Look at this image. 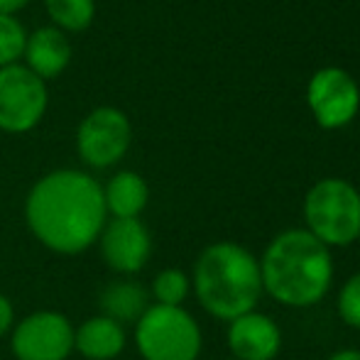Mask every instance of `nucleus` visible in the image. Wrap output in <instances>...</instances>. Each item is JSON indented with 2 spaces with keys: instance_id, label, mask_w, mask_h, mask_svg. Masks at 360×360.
Here are the masks:
<instances>
[{
  "instance_id": "obj_2",
  "label": "nucleus",
  "mask_w": 360,
  "mask_h": 360,
  "mask_svg": "<svg viewBox=\"0 0 360 360\" xmlns=\"http://www.w3.org/2000/svg\"><path fill=\"white\" fill-rule=\"evenodd\" d=\"M262 289L287 307H314L333 280L331 250L307 228H292L267 245L260 260Z\"/></svg>"
},
{
  "instance_id": "obj_7",
  "label": "nucleus",
  "mask_w": 360,
  "mask_h": 360,
  "mask_svg": "<svg viewBox=\"0 0 360 360\" xmlns=\"http://www.w3.org/2000/svg\"><path fill=\"white\" fill-rule=\"evenodd\" d=\"M133 140L128 115L113 105L94 108L76 130V152L94 169L118 165Z\"/></svg>"
},
{
  "instance_id": "obj_22",
  "label": "nucleus",
  "mask_w": 360,
  "mask_h": 360,
  "mask_svg": "<svg viewBox=\"0 0 360 360\" xmlns=\"http://www.w3.org/2000/svg\"><path fill=\"white\" fill-rule=\"evenodd\" d=\"M328 360H360V351H353V348H346V351L333 353Z\"/></svg>"
},
{
  "instance_id": "obj_14",
  "label": "nucleus",
  "mask_w": 360,
  "mask_h": 360,
  "mask_svg": "<svg viewBox=\"0 0 360 360\" xmlns=\"http://www.w3.org/2000/svg\"><path fill=\"white\" fill-rule=\"evenodd\" d=\"M98 307L103 316L118 321L120 326L125 323H138L140 316L152 307L150 292L133 280H115L105 285L98 294Z\"/></svg>"
},
{
  "instance_id": "obj_1",
  "label": "nucleus",
  "mask_w": 360,
  "mask_h": 360,
  "mask_svg": "<svg viewBox=\"0 0 360 360\" xmlns=\"http://www.w3.org/2000/svg\"><path fill=\"white\" fill-rule=\"evenodd\" d=\"M25 221L47 250L79 255L98 243L108 221L103 186L81 169L49 172L30 189Z\"/></svg>"
},
{
  "instance_id": "obj_11",
  "label": "nucleus",
  "mask_w": 360,
  "mask_h": 360,
  "mask_svg": "<svg viewBox=\"0 0 360 360\" xmlns=\"http://www.w3.org/2000/svg\"><path fill=\"white\" fill-rule=\"evenodd\" d=\"M228 348L236 360H275L282 348V331L270 316L248 311L228 326Z\"/></svg>"
},
{
  "instance_id": "obj_10",
  "label": "nucleus",
  "mask_w": 360,
  "mask_h": 360,
  "mask_svg": "<svg viewBox=\"0 0 360 360\" xmlns=\"http://www.w3.org/2000/svg\"><path fill=\"white\" fill-rule=\"evenodd\" d=\"M105 265L118 275H135L152 255V236L140 218H110L98 236Z\"/></svg>"
},
{
  "instance_id": "obj_15",
  "label": "nucleus",
  "mask_w": 360,
  "mask_h": 360,
  "mask_svg": "<svg viewBox=\"0 0 360 360\" xmlns=\"http://www.w3.org/2000/svg\"><path fill=\"white\" fill-rule=\"evenodd\" d=\"M147 201L150 189L138 172H118L103 186L105 214L113 218H140Z\"/></svg>"
},
{
  "instance_id": "obj_23",
  "label": "nucleus",
  "mask_w": 360,
  "mask_h": 360,
  "mask_svg": "<svg viewBox=\"0 0 360 360\" xmlns=\"http://www.w3.org/2000/svg\"><path fill=\"white\" fill-rule=\"evenodd\" d=\"M233 360H236V358H233Z\"/></svg>"
},
{
  "instance_id": "obj_21",
  "label": "nucleus",
  "mask_w": 360,
  "mask_h": 360,
  "mask_svg": "<svg viewBox=\"0 0 360 360\" xmlns=\"http://www.w3.org/2000/svg\"><path fill=\"white\" fill-rule=\"evenodd\" d=\"M30 0H0V15H15L18 10H22Z\"/></svg>"
},
{
  "instance_id": "obj_19",
  "label": "nucleus",
  "mask_w": 360,
  "mask_h": 360,
  "mask_svg": "<svg viewBox=\"0 0 360 360\" xmlns=\"http://www.w3.org/2000/svg\"><path fill=\"white\" fill-rule=\"evenodd\" d=\"M338 316L353 328H360V272L351 277L343 285L341 294H338Z\"/></svg>"
},
{
  "instance_id": "obj_4",
  "label": "nucleus",
  "mask_w": 360,
  "mask_h": 360,
  "mask_svg": "<svg viewBox=\"0 0 360 360\" xmlns=\"http://www.w3.org/2000/svg\"><path fill=\"white\" fill-rule=\"evenodd\" d=\"M307 231L326 248L351 245L360 238V191L346 179H321L304 199Z\"/></svg>"
},
{
  "instance_id": "obj_20",
  "label": "nucleus",
  "mask_w": 360,
  "mask_h": 360,
  "mask_svg": "<svg viewBox=\"0 0 360 360\" xmlns=\"http://www.w3.org/2000/svg\"><path fill=\"white\" fill-rule=\"evenodd\" d=\"M15 326V307L5 294H0V338L8 336Z\"/></svg>"
},
{
  "instance_id": "obj_6",
  "label": "nucleus",
  "mask_w": 360,
  "mask_h": 360,
  "mask_svg": "<svg viewBox=\"0 0 360 360\" xmlns=\"http://www.w3.org/2000/svg\"><path fill=\"white\" fill-rule=\"evenodd\" d=\"M47 84L25 64L0 69V130L30 133L47 110Z\"/></svg>"
},
{
  "instance_id": "obj_13",
  "label": "nucleus",
  "mask_w": 360,
  "mask_h": 360,
  "mask_svg": "<svg viewBox=\"0 0 360 360\" xmlns=\"http://www.w3.org/2000/svg\"><path fill=\"white\" fill-rule=\"evenodd\" d=\"M125 326L103 316L86 319L74 328V351H79L86 360H113L125 351Z\"/></svg>"
},
{
  "instance_id": "obj_17",
  "label": "nucleus",
  "mask_w": 360,
  "mask_h": 360,
  "mask_svg": "<svg viewBox=\"0 0 360 360\" xmlns=\"http://www.w3.org/2000/svg\"><path fill=\"white\" fill-rule=\"evenodd\" d=\"M191 280L186 272L176 270V267H167V270L157 272L150 287V299L162 307H181L184 299L189 297Z\"/></svg>"
},
{
  "instance_id": "obj_3",
  "label": "nucleus",
  "mask_w": 360,
  "mask_h": 360,
  "mask_svg": "<svg viewBox=\"0 0 360 360\" xmlns=\"http://www.w3.org/2000/svg\"><path fill=\"white\" fill-rule=\"evenodd\" d=\"M191 287L211 316L233 321L255 311L262 294L260 260L238 243H214L196 260Z\"/></svg>"
},
{
  "instance_id": "obj_16",
  "label": "nucleus",
  "mask_w": 360,
  "mask_h": 360,
  "mask_svg": "<svg viewBox=\"0 0 360 360\" xmlns=\"http://www.w3.org/2000/svg\"><path fill=\"white\" fill-rule=\"evenodd\" d=\"M54 27L62 32H84L96 15V0H44Z\"/></svg>"
},
{
  "instance_id": "obj_9",
  "label": "nucleus",
  "mask_w": 360,
  "mask_h": 360,
  "mask_svg": "<svg viewBox=\"0 0 360 360\" xmlns=\"http://www.w3.org/2000/svg\"><path fill=\"white\" fill-rule=\"evenodd\" d=\"M307 103L323 130L348 125L360 110V89L341 67H323L309 79Z\"/></svg>"
},
{
  "instance_id": "obj_12",
  "label": "nucleus",
  "mask_w": 360,
  "mask_h": 360,
  "mask_svg": "<svg viewBox=\"0 0 360 360\" xmlns=\"http://www.w3.org/2000/svg\"><path fill=\"white\" fill-rule=\"evenodd\" d=\"M25 67L32 74H37L42 81L57 79L72 62V44L67 34L57 27H39L32 34H27L25 44Z\"/></svg>"
},
{
  "instance_id": "obj_8",
  "label": "nucleus",
  "mask_w": 360,
  "mask_h": 360,
  "mask_svg": "<svg viewBox=\"0 0 360 360\" xmlns=\"http://www.w3.org/2000/svg\"><path fill=\"white\" fill-rule=\"evenodd\" d=\"M10 351L18 360H67L74 353V326L59 311H32L10 331Z\"/></svg>"
},
{
  "instance_id": "obj_18",
  "label": "nucleus",
  "mask_w": 360,
  "mask_h": 360,
  "mask_svg": "<svg viewBox=\"0 0 360 360\" xmlns=\"http://www.w3.org/2000/svg\"><path fill=\"white\" fill-rule=\"evenodd\" d=\"M27 32L22 22L15 15H0V69L18 64V59L25 54Z\"/></svg>"
},
{
  "instance_id": "obj_5",
  "label": "nucleus",
  "mask_w": 360,
  "mask_h": 360,
  "mask_svg": "<svg viewBox=\"0 0 360 360\" xmlns=\"http://www.w3.org/2000/svg\"><path fill=\"white\" fill-rule=\"evenodd\" d=\"M135 346L145 360H196L201 328L184 307L152 304L135 323Z\"/></svg>"
}]
</instances>
